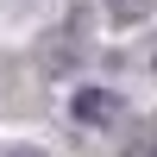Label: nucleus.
<instances>
[{
	"label": "nucleus",
	"mask_w": 157,
	"mask_h": 157,
	"mask_svg": "<svg viewBox=\"0 0 157 157\" xmlns=\"http://www.w3.org/2000/svg\"><path fill=\"white\" fill-rule=\"evenodd\" d=\"M69 107H75V120H82V126H113V120L126 113V101L113 94V88H75Z\"/></svg>",
	"instance_id": "nucleus-1"
},
{
	"label": "nucleus",
	"mask_w": 157,
	"mask_h": 157,
	"mask_svg": "<svg viewBox=\"0 0 157 157\" xmlns=\"http://www.w3.org/2000/svg\"><path fill=\"white\" fill-rule=\"evenodd\" d=\"M113 6V19H138V13H145V0H107Z\"/></svg>",
	"instance_id": "nucleus-2"
},
{
	"label": "nucleus",
	"mask_w": 157,
	"mask_h": 157,
	"mask_svg": "<svg viewBox=\"0 0 157 157\" xmlns=\"http://www.w3.org/2000/svg\"><path fill=\"white\" fill-rule=\"evenodd\" d=\"M126 157H157V138H138V145H126Z\"/></svg>",
	"instance_id": "nucleus-3"
},
{
	"label": "nucleus",
	"mask_w": 157,
	"mask_h": 157,
	"mask_svg": "<svg viewBox=\"0 0 157 157\" xmlns=\"http://www.w3.org/2000/svg\"><path fill=\"white\" fill-rule=\"evenodd\" d=\"M0 157H50V151H38V145H6Z\"/></svg>",
	"instance_id": "nucleus-4"
},
{
	"label": "nucleus",
	"mask_w": 157,
	"mask_h": 157,
	"mask_svg": "<svg viewBox=\"0 0 157 157\" xmlns=\"http://www.w3.org/2000/svg\"><path fill=\"white\" fill-rule=\"evenodd\" d=\"M151 75H157V44H151Z\"/></svg>",
	"instance_id": "nucleus-5"
}]
</instances>
